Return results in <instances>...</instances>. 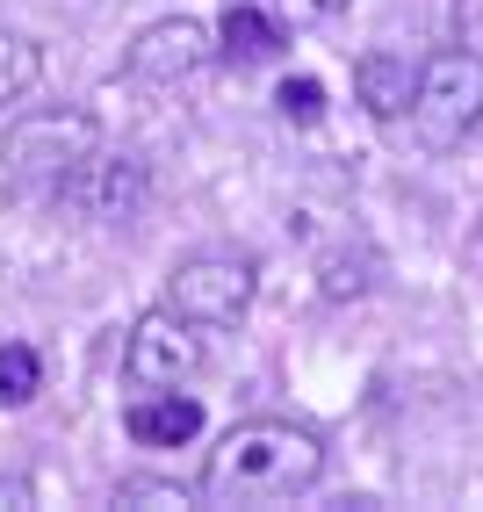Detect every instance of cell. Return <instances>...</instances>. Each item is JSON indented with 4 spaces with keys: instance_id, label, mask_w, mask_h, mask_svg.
Listing matches in <instances>:
<instances>
[{
    "instance_id": "1",
    "label": "cell",
    "mask_w": 483,
    "mask_h": 512,
    "mask_svg": "<svg viewBox=\"0 0 483 512\" xmlns=\"http://www.w3.org/2000/svg\"><path fill=\"white\" fill-rule=\"evenodd\" d=\"M325 476V440L296 419H238L210 462H202V498L210 505H282Z\"/></svg>"
},
{
    "instance_id": "2",
    "label": "cell",
    "mask_w": 483,
    "mask_h": 512,
    "mask_svg": "<svg viewBox=\"0 0 483 512\" xmlns=\"http://www.w3.org/2000/svg\"><path fill=\"white\" fill-rule=\"evenodd\" d=\"M94 145H101V130L87 109H37L0 145V181L22 195H65L80 174H94Z\"/></svg>"
},
{
    "instance_id": "3",
    "label": "cell",
    "mask_w": 483,
    "mask_h": 512,
    "mask_svg": "<svg viewBox=\"0 0 483 512\" xmlns=\"http://www.w3.org/2000/svg\"><path fill=\"white\" fill-rule=\"evenodd\" d=\"M411 130L426 152H455L483 130V58L447 44L419 65V94H411Z\"/></svg>"
},
{
    "instance_id": "4",
    "label": "cell",
    "mask_w": 483,
    "mask_h": 512,
    "mask_svg": "<svg viewBox=\"0 0 483 512\" xmlns=\"http://www.w3.org/2000/svg\"><path fill=\"white\" fill-rule=\"evenodd\" d=\"M253 260L246 253H188L174 260V275H166V303L202 325V332H217V325H238L253 311Z\"/></svg>"
},
{
    "instance_id": "5",
    "label": "cell",
    "mask_w": 483,
    "mask_h": 512,
    "mask_svg": "<svg viewBox=\"0 0 483 512\" xmlns=\"http://www.w3.org/2000/svg\"><path fill=\"white\" fill-rule=\"evenodd\" d=\"M202 368V325H188L174 303H159L130 325L123 339V375L137 390H181L188 375Z\"/></svg>"
},
{
    "instance_id": "6",
    "label": "cell",
    "mask_w": 483,
    "mask_h": 512,
    "mask_svg": "<svg viewBox=\"0 0 483 512\" xmlns=\"http://www.w3.org/2000/svg\"><path fill=\"white\" fill-rule=\"evenodd\" d=\"M210 51H217V29H202L195 15H159L130 44V80L152 87V94H174L210 65Z\"/></svg>"
},
{
    "instance_id": "7",
    "label": "cell",
    "mask_w": 483,
    "mask_h": 512,
    "mask_svg": "<svg viewBox=\"0 0 483 512\" xmlns=\"http://www.w3.org/2000/svg\"><path fill=\"white\" fill-rule=\"evenodd\" d=\"M123 433L137 448H188L202 433V404L181 397V390H145V397L123 404Z\"/></svg>"
},
{
    "instance_id": "8",
    "label": "cell",
    "mask_w": 483,
    "mask_h": 512,
    "mask_svg": "<svg viewBox=\"0 0 483 512\" xmlns=\"http://www.w3.org/2000/svg\"><path fill=\"white\" fill-rule=\"evenodd\" d=\"M354 94L375 123H397L411 116V94H419V73H411L404 51H361L354 58Z\"/></svg>"
},
{
    "instance_id": "9",
    "label": "cell",
    "mask_w": 483,
    "mask_h": 512,
    "mask_svg": "<svg viewBox=\"0 0 483 512\" xmlns=\"http://www.w3.org/2000/svg\"><path fill=\"white\" fill-rule=\"evenodd\" d=\"M217 51L231 65H267V58L289 51V22L267 15V8H253V0H231V8L217 15Z\"/></svg>"
},
{
    "instance_id": "10",
    "label": "cell",
    "mask_w": 483,
    "mask_h": 512,
    "mask_svg": "<svg viewBox=\"0 0 483 512\" xmlns=\"http://www.w3.org/2000/svg\"><path fill=\"white\" fill-rule=\"evenodd\" d=\"M37 80H44V51L29 44L22 29H8V22H0V109H8V101H22Z\"/></svg>"
},
{
    "instance_id": "11",
    "label": "cell",
    "mask_w": 483,
    "mask_h": 512,
    "mask_svg": "<svg viewBox=\"0 0 483 512\" xmlns=\"http://www.w3.org/2000/svg\"><path fill=\"white\" fill-rule=\"evenodd\" d=\"M44 390V354L29 339H0V404H29Z\"/></svg>"
},
{
    "instance_id": "12",
    "label": "cell",
    "mask_w": 483,
    "mask_h": 512,
    "mask_svg": "<svg viewBox=\"0 0 483 512\" xmlns=\"http://www.w3.org/2000/svg\"><path fill=\"white\" fill-rule=\"evenodd\" d=\"M137 195H145V166H137V159H101V195H94V210H101V217H130Z\"/></svg>"
},
{
    "instance_id": "13",
    "label": "cell",
    "mask_w": 483,
    "mask_h": 512,
    "mask_svg": "<svg viewBox=\"0 0 483 512\" xmlns=\"http://www.w3.org/2000/svg\"><path fill=\"white\" fill-rule=\"evenodd\" d=\"M274 109H282V123H296V130L325 123V80H310V73H289L282 87H274Z\"/></svg>"
},
{
    "instance_id": "14",
    "label": "cell",
    "mask_w": 483,
    "mask_h": 512,
    "mask_svg": "<svg viewBox=\"0 0 483 512\" xmlns=\"http://www.w3.org/2000/svg\"><path fill=\"white\" fill-rule=\"evenodd\" d=\"M282 8H289L296 22H332L339 8H347V0H282Z\"/></svg>"
},
{
    "instance_id": "15",
    "label": "cell",
    "mask_w": 483,
    "mask_h": 512,
    "mask_svg": "<svg viewBox=\"0 0 483 512\" xmlns=\"http://www.w3.org/2000/svg\"><path fill=\"white\" fill-rule=\"evenodd\" d=\"M116 498H159V505H188V491H181V484H123Z\"/></svg>"
}]
</instances>
